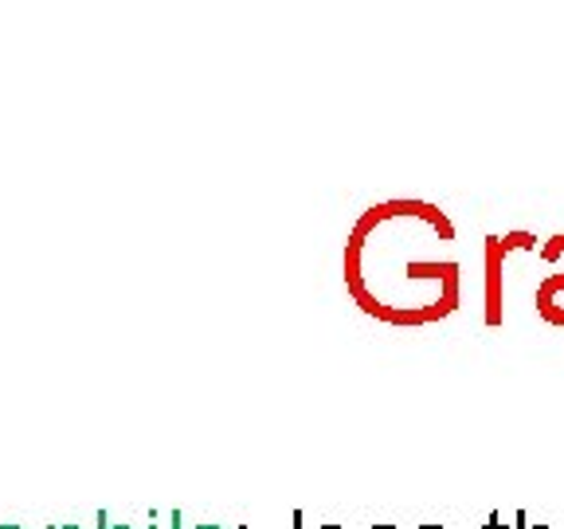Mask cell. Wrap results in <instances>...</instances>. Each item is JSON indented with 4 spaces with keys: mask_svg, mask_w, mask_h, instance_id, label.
<instances>
[{
    "mask_svg": "<svg viewBox=\"0 0 564 529\" xmlns=\"http://www.w3.org/2000/svg\"><path fill=\"white\" fill-rule=\"evenodd\" d=\"M317 529H345V526H317Z\"/></svg>",
    "mask_w": 564,
    "mask_h": 529,
    "instance_id": "6",
    "label": "cell"
},
{
    "mask_svg": "<svg viewBox=\"0 0 564 529\" xmlns=\"http://www.w3.org/2000/svg\"><path fill=\"white\" fill-rule=\"evenodd\" d=\"M294 529H302V514H294Z\"/></svg>",
    "mask_w": 564,
    "mask_h": 529,
    "instance_id": "3",
    "label": "cell"
},
{
    "mask_svg": "<svg viewBox=\"0 0 564 529\" xmlns=\"http://www.w3.org/2000/svg\"><path fill=\"white\" fill-rule=\"evenodd\" d=\"M486 529H506V526H502V518H498V514H490V521H486Z\"/></svg>",
    "mask_w": 564,
    "mask_h": 529,
    "instance_id": "2",
    "label": "cell"
},
{
    "mask_svg": "<svg viewBox=\"0 0 564 529\" xmlns=\"http://www.w3.org/2000/svg\"><path fill=\"white\" fill-rule=\"evenodd\" d=\"M150 529H158V514H153V526Z\"/></svg>",
    "mask_w": 564,
    "mask_h": 529,
    "instance_id": "10",
    "label": "cell"
},
{
    "mask_svg": "<svg viewBox=\"0 0 564 529\" xmlns=\"http://www.w3.org/2000/svg\"><path fill=\"white\" fill-rule=\"evenodd\" d=\"M102 529H130V526H102Z\"/></svg>",
    "mask_w": 564,
    "mask_h": 529,
    "instance_id": "8",
    "label": "cell"
},
{
    "mask_svg": "<svg viewBox=\"0 0 564 529\" xmlns=\"http://www.w3.org/2000/svg\"><path fill=\"white\" fill-rule=\"evenodd\" d=\"M0 529H20V526H0Z\"/></svg>",
    "mask_w": 564,
    "mask_h": 529,
    "instance_id": "11",
    "label": "cell"
},
{
    "mask_svg": "<svg viewBox=\"0 0 564 529\" xmlns=\"http://www.w3.org/2000/svg\"><path fill=\"white\" fill-rule=\"evenodd\" d=\"M369 529H397V526H369Z\"/></svg>",
    "mask_w": 564,
    "mask_h": 529,
    "instance_id": "7",
    "label": "cell"
},
{
    "mask_svg": "<svg viewBox=\"0 0 564 529\" xmlns=\"http://www.w3.org/2000/svg\"><path fill=\"white\" fill-rule=\"evenodd\" d=\"M415 529H447V526H415Z\"/></svg>",
    "mask_w": 564,
    "mask_h": 529,
    "instance_id": "4",
    "label": "cell"
},
{
    "mask_svg": "<svg viewBox=\"0 0 564 529\" xmlns=\"http://www.w3.org/2000/svg\"><path fill=\"white\" fill-rule=\"evenodd\" d=\"M193 529H220V526H193Z\"/></svg>",
    "mask_w": 564,
    "mask_h": 529,
    "instance_id": "5",
    "label": "cell"
},
{
    "mask_svg": "<svg viewBox=\"0 0 564 529\" xmlns=\"http://www.w3.org/2000/svg\"><path fill=\"white\" fill-rule=\"evenodd\" d=\"M52 529H79V526H52Z\"/></svg>",
    "mask_w": 564,
    "mask_h": 529,
    "instance_id": "9",
    "label": "cell"
},
{
    "mask_svg": "<svg viewBox=\"0 0 564 529\" xmlns=\"http://www.w3.org/2000/svg\"><path fill=\"white\" fill-rule=\"evenodd\" d=\"M538 310L553 322V326H564V274H553V279L541 282Z\"/></svg>",
    "mask_w": 564,
    "mask_h": 529,
    "instance_id": "1",
    "label": "cell"
}]
</instances>
